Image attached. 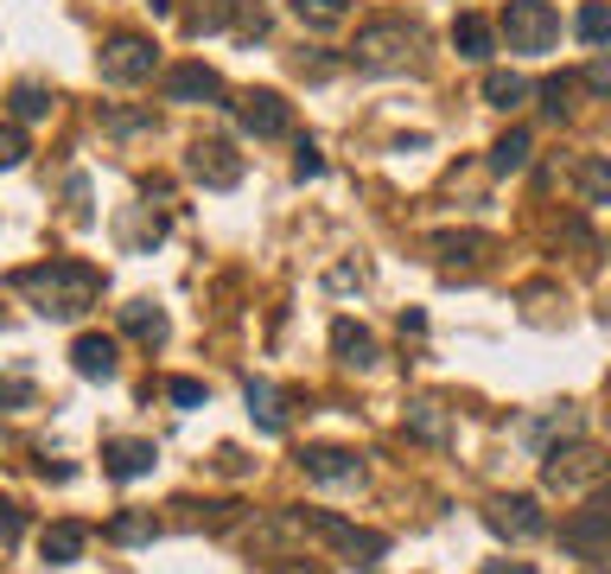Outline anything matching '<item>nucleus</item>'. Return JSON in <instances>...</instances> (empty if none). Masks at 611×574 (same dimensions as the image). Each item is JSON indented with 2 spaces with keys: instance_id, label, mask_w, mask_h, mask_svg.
<instances>
[{
  "instance_id": "obj_1",
  "label": "nucleus",
  "mask_w": 611,
  "mask_h": 574,
  "mask_svg": "<svg viewBox=\"0 0 611 574\" xmlns=\"http://www.w3.org/2000/svg\"><path fill=\"white\" fill-rule=\"evenodd\" d=\"M13 288H20L45 319H83V313L96 306V294H103V268L51 256V262H38V268H20Z\"/></svg>"
},
{
  "instance_id": "obj_2",
  "label": "nucleus",
  "mask_w": 611,
  "mask_h": 574,
  "mask_svg": "<svg viewBox=\"0 0 611 574\" xmlns=\"http://www.w3.org/2000/svg\"><path fill=\"white\" fill-rule=\"evenodd\" d=\"M414 51H421V26L414 20H369V26H357V45H351V65L369 77H396L414 65Z\"/></svg>"
},
{
  "instance_id": "obj_3",
  "label": "nucleus",
  "mask_w": 611,
  "mask_h": 574,
  "mask_svg": "<svg viewBox=\"0 0 611 574\" xmlns=\"http://www.w3.org/2000/svg\"><path fill=\"white\" fill-rule=\"evenodd\" d=\"M306 536H319L325 549H338L344 562H357V569H383V555H389V536L383 530H357L351 517H338V511H299L293 517Z\"/></svg>"
},
{
  "instance_id": "obj_4",
  "label": "nucleus",
  "mask_w": 611,
  "mask_h": 574,
  "mask_svg": "<svg viewBox=\"0 0 611 574\" xmlns=\"http://www.w3.org/2000/svg\"><path fill=\"white\" fill-rule=\"evenodd\" d=\"M611 472V459L592 447V441H548L541 447V479L554 492H592L599 479Z\"/></svg>"
},
{
  "instance_id": "obj_5",
  "label": "nucleus",
  "mask_w": 611,
  "mask_h": 574,
  "mask_svg": "<svg viewBox=\"0 0 611 574\" xmlns=\"http://www.w3.org/2000/svg\"><path fill=\"white\" fill-rule=\"evenodd\" d=\"M504 38H509V51L541 58V51H554V38H561V13H554L548 0H509L504 7Z\"/></svg>"
},
{
  "instance_id": "obj_6",
  "label": "nucleus",
  "mask_w": 611,
  "mask_h": 574,
  "mask_svg": "<svg viewBox=\"0 0 611 574\" xmlns=\"http://www.w3.org/2000/svg\"><path fill=\"white\" fill-rule=\"evenodd\" d=\"M96 71H103V83H115V90H134V83H146V77L160 71V51H153V38H141V33H115L103 45V58H96Z\"/></svg>"
},
{
  "instance_id": "obj_7",
  "label": "nucleus",
  "mask_w": 611,
  "mask_h": 574,
  "mask_svg": "<svg viewBox=\"0 0 611 574\" xmlns=\"http://www.w3.org/2000/svg\"><path fill=\"white\" fill-rule=\"evenodd\" d=\"M561 549L579 555V562H599V569H606L611 562V504L606 497L586 504V511H574V517L561 524Z\"/></svg>"
},
{
  "instance_id": "obj_8",
  "label": "nucleus",
  "mask_w": 611,
  "mask_h": 574,
  "mask_svg": "<svg viewBox=\"0 0 611 574\" xmlns=\"http://www.w3.org/2000/svg\"><path fill=\"white\" fill-rule=\"evenodd\" d=\"M484 524L504 536V542H536V536H548V511H541L529 492H516V497H491V504H484Z\"/></svg>"
},
{
  "instance_id": "obj_9",
  "label": "nucleus",
  "mask_w": 611,
  "mask_h": 574,
  "mask_svg": "<svg viewBox=\"0 0 611 574\" xmlns=\"http://www.w3.org/2000/svg\"><path fill=\"white\" fill-rule=\"evenodd\" d=\"M230 109H236V121H243V134H255V141H281V134H293V109H287V96H274V90H249V96H236Z\"/></svg>"
},
{
  "instance_id": "obj_10",
  "label": "nucleus",
  "mask_w": 611,
  "mask_h": 574,
  "mask_svg": "<svg viewBox=\"0 0 611 574\" xmlns=\"http://www.w3.org/2000/svg\"><path fill=\"white\" fill-rule=\"evenodd\" d=\"M185 173H191L198 186H211V191H230V186H243V153L230 148V141H191Z\"/></svg>"
},
{
  "instance_id": "obj_11",
  "label": "nucleus",
  "mask_w": 611,
  "mask_h": 574,
  "mask_svg": "<svg viewBox=\"0 0 611 574\" xmlns=\"http://www.w3.org/2000/svg\"><path fill=\"white\" fill-rule=\"evenodd\" d=\"M299 466H306V479H319V485H357V479H363V454H357V447H306Z\"/></svg>"
},
{
  "instance_id": "obj_12",
  "label": "nucleus",
  "mask_w": 611,
  "mask_h": 574,
  "mask_svg": "<svg viewBox=\"0 0 611 574\" xmlns=\"http://www.w3.org/2000/svg\"><path fill=\"white\" fill-rule=\"evenodd\" d=\"M160 466V447L153 441H108L103 447V472L115 479V485H134V479H146Z\"/></svg>"
},
{
  "instance_id": "obj_13",
  "label": "nucleus",
  "mask_w": 611,
  "mask_h": 574,
  "mask_svg": "<svg viewBox=\"0 0 611 574\" xmlns=\"http://www.w3.org/2000/svg\"><path fill=\"white\" fill-rule=\"evenodd\" d=\"M160 90H166V103H216V96H223V77H216L211 65H173Z\"/></svg>"
},
{
  "instance_id": "obj_14",
  "label": "nucleus",
  "mask_w": 611,
  "mask_h": 574,
  "mask_svg": "<svg viewBox=\"0 0 611 574\" xmlns=\"http://www.w3.org/2000/svg\"><path fill=\"white\" fill-rule=\"evenodd\" d=\"M71 371L83 383H108L115 371H121V358H115V339H103V332H83V339L71 344Z\"/></svg>"
},
{
  "instance_id": "obj_15",
  "label": "nucleus",
  "mask_w": 611,
  "mask_h": 574,
  "mask_svg": "<svg viewBox=\"0 0 611 574\" xmlns=\"http://www.w3.org/2000/svg\"><path fill=\"white\" fill-rule=\"evenodd\" d=\"M331 351H338V364H351V371H376V364H383L376 339L363 332L357 319H338V326H331Z\"/></svg>"
},
{
  "instance_id": "obj_16",
  "label": "nucleus",
  "mask_w": 611,
  "mask_h": 574,
  "mask_svg": "<svg viewBox=\"0 0 611 574\" xmlns=\"http://www.w3.org/2000/svg\"><path fill=\"white\" fill-rule=\"evenodd\" d=\"M243 396H249V415H255V427H261V434H287V396H281L274 383H268V377H249V389H243Z\"/></svg>"
},
{
  "instance_id": "obj_17",
  "label": "nucleus",
  "mask_w": 611,
  "mask_h": 574,
  "mask_svg": "<svg viewBox=\"0 0 611 574\" xmlns=\"http://www.w3.org/2000/svg\"><path fill=\"white\" fill-rule=\"evenodd\" d=\"M83 549H90V530H83V524H71V517H64V524H45V530H38V555H45L51 569L77 562Z\"/></svg>"
},
{
  "instance_id": "obj_18",
  "label": "nucleus",
  "mask_w": 611,
  "mask_h": 574,
  "mask_svg": "<svg viewBox=\"0 0 611 574\" xmlns=\"http://www.w3.org/2000/svg\"><path fill=\"white\" fill-rule=\"evenodd\" d=\"M453 51L471 58V65H484L491 51H497V33H491V20H478V13H459L453 20Z\"/></svg>"
},
{
  "instance_id": "obj_19",
  "label": "nucleus",
  "mask_w": 611,
  "mask_h": 574,
  "mask_svg": "<svg viewBox=\"0 0 611 574\" xmlns=\"http://www.w3.org/2000/svg\"><path fill=\"white\" fill-rule=\"evenodd\" d=\"M408 434H414V441H427V447H446V441H453V415H446L439 402L421 396V402H408Z\"/></svg>"
},
{
  "instance_id": "obj_20",
  "label": "nucleus",
  "mask_w": 611,
  "mask_h": 574,
  "mask_svg": "<svg viewBox=\"0 0 611 574\" xmlns=\"http://www.w3.org/2000/svg\"><path fill=\"white\" fill-rule=\"evenodd\" d=\"M121 332L141 339V344H166V313H160L153 301H128L121 306Z\"/></svg>"
},
{
  "instance_id": "obj_21",
  "label": "nucleus",
  "mask_w": 611,
  "mask_h": 574,
  "mask_svg": "<svg viewBox=\"0 0 611 574\" xmlns=\"http://www.w3.org/2000/svg\"><path fill=\"white\" fill-rule=\"evenodd\" d=\"M484 249H491V236H478V230H446V236H433V256L453 268V262H484Z\"/></svg>"
},
{
  "instance_id": "obj_22",
  "label": "nucleus",
  "mask_w": 611,
  "mask_h": 574,
  "mask_svg": "<svg viewBox=\"0 0 611 574\" xmlns=\"http://www.w3.org/2000/svg\"><path fill=\"white\" fill-rule=\"evenodd\" d=\"M287 7H293V20L313 26V33H331V26L351 20V0H287Z\"/></svg>"
},
{
  "instance_id": "obj_23",
  "label": "nucleus",
  "mask_w": 611,
  "mask_h": 574,
  "mask_svg": "<svg viewBox=\"0 0 611 574\" xmlns=\"http://www.w3.org/2000/svg\"><path fill=\"white\" fill-rule=\"evenodd\" d=\"M529 153H536V134H529V128H509L504 141H497V148H491V173H522V166H529Z\"/></svg>"
},
{
  "instance_id": "obj_24",
  "label": "nucleus",
  "mask_w": 611,
  "mask_h": 574,
  "mask_svg": "<svg viewBox=\"0 0 611 574\" xmlns=\"http://www.w3.org/2000/svg\"><path fill=\"white\" fill-rule=\"evenodd\" d=\"M574 186L586 204H611V160H599V153H586L574 166Z\"/></svg>"
},
{
  "instance_id": "obj_25",
  "label": "nucleus",
  "mask_w": 611,
  "mask_h": 574,
  "mask_svg": "<svg viewBox=\"0 0 611 574\" xmlns=\"http://www.w3.org/2000/svg\"><path fill=\"white\" fill-rule=\"evenodd\" d=\"M51 103H58V96H51L45 83H13V96H7L13 121H45V115H51Z\"/></svg>"
},
{
  "instance_id": "obj_26",
  "label": "nucleus",
  "mask_w": 611,
  "mask_h": 574,
  "mask_svg": "<svg viewBox=\"0 0 611 574\" xmlns=\"http://www.w3.org/2000/svg\"><path fill=\"white\" fill-rule=\"evenodd\" d=\"M522 96H529V83H522L516 71H491V77H484V103H491V109H516Z\"/></svg>"
},
{
  "instance_id": "obj_27",
  "label": "nucleus",
  "mask_w": 611,
  "mask_h": 574,
  "mask_svg": "<svg viewBox=\"0 0 611 574\" xmlns=\"http://www.w3.org/2000/svg\"><path fill=\"white\" fill-rule=\"evenodd\" d=\"M574 33L586 38V45H611V7L606 0H586V7H579Z\"/></svg>"
},
{
  "instance_id": "obj_28",
  "label": "nucleus",
  "mask_w": 611,
  "mask_h": 574,
  "mask_svg": "<svg viewBox=\"0 0 611 574\" xmlns=\"http://www.w3.org/2000/svg\"><path fill=\"white\" fill-rule=\"evenodd\" d=\"M160 524H153V511H128V517H115L108 524V542H153Z\"/></svg>"
},
{
  "instance_id": "obj_29",
  "label": "nucleus",
  "mask_w": 611,
  "mask_h": 574,
  "mask_svg": "<svg viewBox=\"0 0 611 574\" xmlns=\"http://www.w3.org/2000/svg\"><path fill=\"white\" fill-rule=\"evenodd\" d=\"M103 128L115 134V141H128V134H146V128H153V109H108Z\"/></svg>"
},
{
  "instance_id": "obj_30",
  "label": "nucleus",
  "mask_w": 611,
  "mask_h": 574,
  "mask_svg": "<svg viewBox=\"0 0 611 574\" xmlns=\"http://www.w3.org/2000/svg\"><path fill=\"white\" fill-rule=\"evenodd\" d=\"M243 38H261L268 33V7H255V0H236V20H230Z\"/></svg>"
},
{
  "instance_id": "obj_31",
  "label": "nucleus",
  "mask_w": 611,
  "mask_h": 574,
  "mask_svg": "<svg viewBox=\"0 0 611 574\" xmlns=\"http://www.w3.org/2000/svg\"><path fill=\"white\" fill-rule=\"evenodd\" d=\"M567 96H574V77H548V83H541V109L554 115V121L567 115Z\"/></svg>"
},
{
  "instance_id": "obj_32",
  "label": "nucleus",
  "mask_w": 611,
  "mask_h": 574,
  "mask_svg": "<svg viewBox=\"0 0 611 574\" xmlns=\"http://www.w3.org/2000/svg\"><path fill=\"white\" fill-rule=\"evenodd\" d=\"M20 536H26V511L13 497H0V542H20Z\"/></svg>"
},
{
  "instance_id": "obj_33",
  "label": "nucleus",
  "mask_w": 611,
  "mask_h": 574,
  "mask_svg": "<svg viewBox=\"0 0 611 574\" xmlns=\"http://www.w3.org/2000/svg\"><path fill=\"white\" fill-rule=\"evenodd\" d=\"M166 396H173L179 409H198V402H204L211 389H204V383H198V377H173V389H166Z\"/></svg>"
},
{
  "instance_id": "obj_34",
  "label": "nucleus",
  "mask_w": 611,
  "mask_h": 574,
  "mask_svg": "<svg viewBox=\"0 0 611 574\" xmlns=\"http://www.w3.org/2000/svg\"><path fill=\"white\" fill-rule=\"evenodd\" d=\"M26 160V134L20 128H0V166H20Z\"/></svg>"
},
{
  "instance_id": "obj_35",
  "label": "nucleus",
  "mask_w": 611,
  "mask_h": 574,
  "mask_svg": "<svg viewBox=\"0 0 611 574\" xmlns=\"http://www.w3.org/2000/svg\"><path fill=\"white\" fill-rule=\"evenodd\" d=\"M293 173H299V179H319V173H325V153L313 148V141H299V160H293Z\"/></svg>"
},
{
  "instance_id": "obj_36",
  "label": "nucleus",
  "mask_w": 611,
  "mask_h": 574,
  "mask_svg": "<svg viewBox=\"0 0 611 574\" xmlns=\"http://www.w3.org/2000/svg\"><path fill=\"white\" fill-rule=\"evenodd\" d=\"M586 90H599V96H611V65L599 58V65H586Z\"/></svg>"
},
{
  "instance_id": "obj_37",
  "label": "nucleus",
  "mask_w": 611,
  "mask_h": 574,
  "mask_svg": "<svg viewBox=\"0 0 611 574\" xmlns=\"http://www.w3.org/2000/svg\"><path fill=\"white\" fill-rule=\"evenodd\" d=\"M26 396H33V383H26V377H13V383H0V402H26Z\"/></svg>"
},
{
  "instance_id": "obj_38",
  "label": "nucleus",
  "mask_w": 611,
  "mask_h": 574,
  "mask_svg": "<svg viewBox=\"0 0 611 574\" xmlns=\"http://www.w3.org/2000/svg\"><path fill=\"white\" fill-rule=\"evenodd\" d=\"M216 466H223V472H230V479H236V472H243V466H249V459L236 454V447H223V454H216Z\"/></svg>"
},
{
  "instance_id": "obj_39",
  "label": "nucleus",
  "mask_w": 611,
  "mask_h": 574,
  "mask_svg": "<svg viewBox=\"0 0 611 574\" xmlns=\"http://www.w3.org/2000/svg\"><path fill=\"white\" fill-rule=\"evenodd\" d=\"M484 574H536V562H491Z\"/></svg>"
},
{
  "instance_id": "obj_40",
  "label": "nucleus",
  "mask_w": 611,
  "mask_h": 574,
  "mask_svg": "<svg viewBox=\"0 0 611 574\" xmlns=\"http://www.w3.org/2000/svg\"><path fill=\"white\" fill-rule=\"evenodd\" d=\"M146 7H153V13H160V20H166V13H173V0H146Z\"/></svg>"
},
{
  "instance_id": "obj_41",
  "label": "nucleus",
  "mask_w": 611,
  "mask_h": 574,
  "mask_svg": "<svg viewBox=\"0 0 611 574\" xmlns=\"http://www.w3.org/2000/svg\"><path fill=\"white\" fill-rule=\"evenodd\" d=\"M268 574H306V569H268Z\"/></svg>"
}]
</instances>
